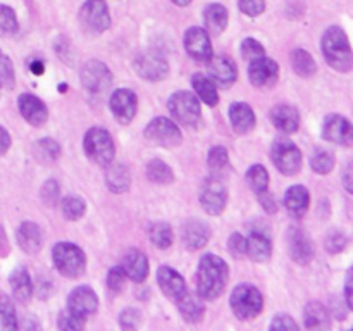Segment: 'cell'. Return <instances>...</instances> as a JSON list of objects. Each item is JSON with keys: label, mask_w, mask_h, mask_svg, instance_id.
I'll use <instances>...</instances> for the list:
<instances>
[{"label": "cell", "mask_w": 353, "mask_h": 331, "mask_svg": "<svg viewBox=\"0 0 353 331\" xmlns=\"http://www.w3.org/2000/svg\"><path fill=\"white\" fill-rule=\"evenodd\" d=\"M230 278V269L219 255L205 254L196 269V293L203 300H214L223 295Z\"/></svg>", "instance_id": "1"}, {"label": "cell", "mask_w": 353, "mask_h": 331, "mask_svg": "<svg viewBox=\"0 0 353 331\" xmlns=\"http://www.w3.org/2000/svg\"><path fill=\"white\" fill-rule=\"evenodd\" d=\"M323 54L327 64L341 72H348L353 64V55L347 33L340 26H331L323 34Z\"/></svg>", "instance_id": "2"}, {"label": "cell", "mask_w": 353, "mask_h": 331, "mask_svg": "<svg viewBox=\"0 0 353 331\" xmlns=\"http://www.w3.org/2000/svg\"><path fill=\"white\" fill-rule=\"evenodd\" d=\"M52 259L57 271L65 278H79L86 269L85 252L78 245L69 243V241H61L55 245L52 250Z\"/></svg>", "instance_id": "3"}, {"label": "cell", "mask_w": 353, "mask_h": 331, "mask_svg": "<svg viewBox=\"0 0 353 331\" xmlns=\"http://www.w3.org/2000/svg\"><path fill=\"white\" fill-rule=\"evenodd\" d=\"M83 147H85L86 157L99 166L110 164L114 159V154H116L112 137L103 128H92V130L86 131Z\"/></svg>", "instance_id": "4"}, {"label": "cell", "mask_w": 353, "mask_h": 331, "mask_svg": "<svg viewBox=\"0 0 353 331\" xmlns=\"http://www.w3.org/2000/svg\"><path fill=\"white\" fill-rule=\"evenodd\" d=\"M230 303L238 319H252L262 312L264 299L254 285H238L231 293Z\"/></svg>", "instance_id": "5"}, {"label": "cell", "mask_w": 353, "mask_h": 331, "mask_svg": "<svg viewBox=\"0 0 353 331\" xmlns=\"http://www.w3.org/2000/svg\"><path fill=\"white\" fill-rule=\"evenodd\" d=\"M168 107L172 117L179 124H185V126H196L200 123V119H202V110H200L199 99L190 92L172 93L168 102Z\"/></svg>", "instance_id": "6"}, {"label": "cell", "mask_w": 353, "mask_h": 331, "mask_svg": "<svg viewBox=\"0 0 353 331\" xmlns=\"http://www.w3.org/2000/svg\"><path fill=\"white\" fill-rule=\"evenodd\" d=\"M271 159L274 162L276 169L283 174H295L300 171V166H302V154H300V148L293 143L290 138H278V140L272 143L271 148Z\"/></svg>", "instance_id": "7"}, {"label": "cell", "mask_w": 353, "mask_h": 331, "mask_svg": "<svg viewBox=\"0 0 353 331\" xmlns=\"http://www.w3.org/2000/svg\"><path fill=\"white\" fill-rule=\"evenodd\" d=\"M145 138L159 147H178L183 137L174 121L168 117H155L145 128Z\"/></svg>", "instance_id": "8"}, {"label": "cell", "mask_w": 353, "mask_h": 331, "mask_svg": "<svg viewBox=\"0 0 353 331\" xmlns=\"http://www.w3.org/2000/svg\"><path fill=\"white\" fill-rule=\"evenodd\" d=\"M133 68L137 69L138 74L148 81H161L168 76L169 66L165 59L155 50H145L134 57Z\"/></svg>", "instance_id": "9"}, {"label": "cell", "mask_w": 353, "mask_h": 331, "mask_svg": "<svg viewBox=\"0 0 353 331\" xmlns=\"http://www.w3.org/2000/svg\"><path fill=\"white\" fill-rule=\"evenodd\" d=\"M79 21L90 33H103L110 26L109 9L103 0H86L79 10Z\"/></svg>", "instance_id": "10"}, {"label": "cell", "mask_w": 353, "mask_h": 331, "mask_svg": "<svg viewBox=\"0 0 353 331\" xmlns=\"http://www.w3.org/2000/svg\"><path fill=\"white\" fill-rule=\"evenodd\" d=\"M81 83L88 92L100 93L109 88L112 83V74L103 62L90 61L81 69Z\"/></svg>", "instance_id": "11"}, {"label": "cell", "mask_w": 353, "mask_h": 331, "mask_svg": "<svg viewBox=\"0 0 353 331\" xmlns=\"http://www.w3.org/2000/svg\"><path fill=\"white\" fill-rule=\"evenodd\" d=\"M279 76V66L276 61L269 57H257L252 59L250 68H248V78H250L252 85L259 86V88H268L278 81Z\"/></svg>", "instance_id": "12"}, {"label": "cell", "mask_w": 353, "mask_h": 331, "mask_svg": "<svg viewBox=\"0 0 353 331\" xmlns=\"http://www.w3.org/2000/svg\"><path fill=\"white\" fill-rule=\"evenodd\" d=\"M209 76L214 85L221 88H230L238 78V69L233 59L228 55H212L209 59Z\"/></svg>", "instance_id": "13"}, {"label": "cell", "mask_w": 353, "mask_h": 331, "mask_svg": "<svg viewBox=\"0 0 353 331\" xmlns=\"http://www.w3.org/2000/svg\"><path fill=\"white\" fill-rule=\"evenodd\" d=\"M185 48L195 61L207 62L214 55L210 37L203 28L193 26L185 34Z\"/></svg>", "instance_id": "14"}, {"label": "cell", "mask_w": 353, "mask_h": 331, "mask_svg": "<svg viewBox=\"0 0 353 331\" xmlns=\"http://www.w3.org/2000/svg\"><path fill=\"white\" fill-rule=\"evenodd\" d=\"M228 202V192L224 185L217 179H209L203 185L202 193H200V203L210 216H219L224 210Z\"/></svg>", "instance_id": "15"}, {"label": "cell", "mask_w": 353, "mask_h": 331, "mask_svg": "<svg viewBox=\"0 0 353 331\" xmlns=\"http://www.w3.org/2000/svg\"><path fill=\"white\" fill-rule=\"evenodd\" d=\"M138 109V99L131 90L121 88L116 90L110 97V110H112L116 121L121 124H128L133 121Z\"/></svg>", "instance_id": "16"}, {"label": "cell", "mask_w": 353, "mask_h": 331, "mask_svg": "<svg viewBox=\"0 0 353 331\" xmlns=\"http://www.w3.org/2000/svg\"><path fill=\"white\" fill-rule=\"evenodd\" d=\"M323 134L327 141H333V143L347 145V147L353 143L352 123L347 117L338 116V114H331L324 119Z\"/></svg>", "instance_id": "17"}, {"label": "cell", "mask_w": 353, "mask_h": 331, "mask_svg": "<svg viewBox=\"0 0 353 331\" xmlns=\"http://www.w3.org/2000/svg\"><path fill=\"white\" fill-rule=\"evenodd\" d=\"M157 283L161 286V290L164 292L165 297H169L171 300L178 302L183 295H185L188 290H186L185 278L179 274L178 271H174L169 265H162L157 271Z\"/></svg>", "instance_id": "18"}, {"label": "cell", "mask_w": 353, "mask_h": 331, "mask_svg": "<svg viewBox=\"0 0 353 331\" xmlns=\"http://www.w3.org/2000/svg\"><path fill=\"white\" fill-rule=\"evenodd\" d=\"M288 245H290V254H292L293 261L299 264L305 265L312 261L314 257V243L307 233L300 228H292L288 231Z\"/></svg>", "instance_id": "19"}, {"label": "cell", "mask_w": 353, "mask_h": 331, "mask_svg": "<svg viewBox=\"0 0 353 331\" xmlns=\"http://www.w3.org/2000/svg\"><path fill=\"white\" fill-rule=\"evenodd\" d=\"M68 303L69 310L79 314V316H83L86 319L99 307V297H97V293L90 286H78V288H74L71 292Z\"/></svg>", "instance_id": "20"}, {"label": "cell", "mask_w": 353, "mask_h": 331, "mask_svg": "<svg viewBox=\"0 0 353 331\" xmlns=\"http://www.w3.org/2000/svg\"><path fill=\"white\" fill-rule=\"evenodd\" d=\"M17 106H19L23 117L31 124V126H41V124H45V121L48 119L47 106H45L40 99L31 95V93H23V95H19Z\"/></svg>", "instance_id": "21"}, {"label": "cell", "mask_w": 353, "mask_h": 331, "mask_svg": "<svg viewBox=\"0 0 353 331\" xmlns=\"http://www.w3.org/2000/svg\"><path fill=\"white\" fill-rule=\"evenodd\" d=\"M210 230L203 221L199 219H190L188 223H185L181 230V240L188 250H199V248L205 247V243L209 241Z\"/></svg>", "instance_id": "22"}, {"label": "cell", "mask_w": 353, "mask_h": 331, "mask_svg": "<svg viewBox=\"0 0 353 331\" xmlns=\"http://www.w3.org/2000/svg\"><path fill=\"white\" fill-rule=\"evenodd\" d=\"M121 269L124 271L126 278L133 279L134 283L145 281L148 274V259L140 250H130L123 257Z\"/></svg>", "instance_id": "23"}, {"label": "cell", "mask_w": 353, "mask_h": 331, "mask_svg": "<svg viewBox=\"0 0 353 331\" xmlns=\"http://www.w3.org/2000/svg\"><path fill=\"white\" fill-rule=\"evenodd\" d=\"M271 121L279 131L283 133L290 134V133H295L300 126V116H299V110L292 106H276L271 109Z\"/></svg>", "instance_id": "24"}, {"label": "cell", "mask_w": 353, "mask_h": 331, "mask_svg": "<svg viewBox=\"0 0 353 331\" xmlns=\"http://www.w3.org/2000/svg\"><path fill=\"white\" fill-rule=\"evenodd\" d=\"M310 195L309 190L302 185H293L285 193V207L293 217H303L309 210Z\"/></svg>", "instance_id": "25"}, {"label": "cell", "mask_w": 353, "mask_h": 331, "mask_svg": "<svg viewBox=\"0 0 353 331\" xmlns=\"http://www.w3.org/2000/svg\"><path fill=\"white\" fill-rule=\"evenodd\" d=\"M17 243L26 254H37L43 243V234L38 224L31 221H24L17 230Z\"/></svg>", "instance_id": "26"}, {"label": "cell", "mask_w": 353, "mask_h": 331, "mask_svg": "<svg viewBox=\"0 0 353 331\" xmlns=\"http://www.w3.org/2000/svg\"><path fill=\"white\" fill-rule=\"evenodd\" d=\"M230 121L231 126L236 133L245 134L254 130L255 126V114L252 107L245 102H234L230 107Z\"/></svg>", "instance_id": "27"}, {"label": "cell", "mask_w": 353, "mask_h": 331, "mask_svg": "<svg viewBox=\"0 0 353 331\" xmlns=\"http://www.w3.org/2000/svg\"><path fill=\"white\" fill-rule=\"evenodd\" d=\"M247 254L255 262H268L272 254L271 238L262 231H252L247 238Z\"/></svg>", "instance_id": "28"}, {"label": "cell", "mask_w": 353, "mask_h": 331, "mask_svg": "<svg viewBox=\"0 0 353 331\" xmlns=\"http://www.w3.org/2000/svg\"><path fill=\"white\" fill-rule=\"evenodd\" d=\"M303 321L309 330H326L331 326L330 312L321 302H309L303 310Z\"/></svg>", "instance_id": "29"}, {"label": "cell", "mask_w": 353, "mask_h": 331, "mask_svg": "<svg viewBox=\"0 0 353 331\" xmlns=\"http://www.w3.org/2000/svg\"><path fill=\"white\" fill-rule=\"evenodd\" d=\"M205 31L210 34H221L228 26V9L221 3H210L203 10Z\"/></svg>", "instance_id": "30"}, {"label": "cell", "mask_w": 353, "mask_h": 331, "mask_svg": "<svg viewBox=\"0 0 353 331\" xmlns=\"http://www.w3.org/2000/svg\"><path fill=\"white\" fill-rule=\"evenodd\" d=\"M12 295L17 302H28L33 295V283H31L30 272L26 269H16L9 278Z\"/></svg>", "instance_id": "31"}, {"label": "cell", "mask_w": 353, "mask_h": 331, "mask_svg": "<svg viewBox=\"0 0 353 331\" xmlns=\"http://www.w3.org/2000/svg\"><path fill=\"white\" fill-rule=\"evenodd\" d=\"M107 172H105V181L112 192L123 193L130 188L131 185V176L128 171L126 166L123 164H107Z\"/></svg>", "instance_id": "32"}, {"label": "cell", "mask_w": 353, "mask_h": 331, "mask_svg": "<svg viewBox=\"0 0 353 331\" xmlns=\"http://www.w3.org/2000/svg\"><path fill=\"white\" fill-rule=\"evenodd\" d=\"M178 307H179V312H181L183 319L188 321V323H199L200 319L203 317V303L202 299L199 295H192V293L186 292L181 299L178 300Z\"/></svg>", "instance_id": "33"}, {"label": "cell", "mask_w": 353, "mask_h": 331, "mask_svg": "<svg viewBox=\"0 0 353 331\" xmlns=\"http://www.w3.org/2000/svg\"><path fill=\"white\" fill-rule=\"evenodd\" d=\"M192 85H193V90L196 92V95L202 99V102H205L207 106L214 107L217 106V102H219V97H217V88L216 85H214V81L210 78H207V76L200 74V72H196V74H193L192 78Z\"/></svg>", "instance_id": "34"}, {"label": "cell", "mask_w": 353, "mask_h": 331, "mask_svg": "<svg viewBox=\"0 0 353 331\" xmlns=\"http://www.w3.org/2000/svg\"><path fill=\"white\" fill-rule=\"evenodd\" d=\"M292 66L295 69L296 74L303 76V78H309L316 72V61L312 59V55L309 54L307 50L303 48H299L292 54Z\"/></svg>", "instance_id": "35"}, {"label": "cell", "mask_w": 353, "mask_h": 331, "mask_svg": "<svg viewBox=\"0 0 353 331\" xmlns=\"http://www.w3.org/2000/svg\"><path fill=\"white\" fill-rule=\"evenodd\" d=\"M147 176L150 178V181L161 183V185H168V183H171L174 179L172 169L164 161H159V159H154V161L148 162Z\"/></svg>", "instance_id": "36"}, {"label": "cell", "mask_w": 353, "mask_h": 331, "mask_svg": "<svg viewBox=\"0 0 353 331\" xmlns=\"http://www.w3.org/2000/svg\"><path fill=\"white\" fill-rule=\"evenodd\" d=\"M61 155V147L52 138H43L34 145V157L41 162H54Z\"/></svg>", "instance_id": "37"}, {"label": "cell", "mask_w": 353, "mask_h": 331, "mask_svg": "<svg viewBox=\"0 0 353 331\" xmlns=\"http://www.w3.org/2000/svg\"><path fill=\"white\" fill-rule=\"evenodd\" d=\"M247 183L255 193L265 192L269 188V174L264 166L255 164L247 171Z\"/></svg>", "instance_id": "38"}, {"label": "cell", "mask_w": 353, "mask_h": 331, "mask_svg": "<svg viewBox=\"0 0 353 331\" xmlns=\"http://www.w3.org/2000/svg\"><path fill=\"white\" fill-rule=\"evenodd\" d=\"M150 240L155 247L169 248L172 243V231L168 223H155L150 226Z\"/></svg>", "instance_id": "39"}, {"label": "cell", "mask_w": 353, "mask_h": 331, "mask_svg": "<svg viewBox=\"0 0 353 331\" xmlns=\"http://www.w3.org/2000/svg\"><path fill=\"white\" fill-rule=\"evenodd\" d=\"M310 166L319 174H326L333 169L334 155L330 150H324V148H316L310 155Z\"/></svg>", "instance_id": "40"}, {"label": "cell", "mask_w": 353, "mask_h": 331, "mask_svg": "<svg viewBox=\"0 0 353 331\" xmlns=\"http://www.w3.org/2000/svg\"><path fill=\"white\" fill-rule=\"evenodd\" d=\"M17 328L16 310L6 295H0V331H10Z\"/></svg>", "instance_id": "41"}, {"label": "cell", "mask_w": 353, "mask_h": 331, "mask_svg": "<svg viewBox=\"0 0 353 331\" xmlns=\"http://www.w3.org/2000/svg\"><path fill=\"white\" fill-rule=\"evenodd\" d=\"M86 203L85 200L79 199V197H65L62 200V214L68 221H76L79 217L85 216Z\"/></svg>", "instance_id": "42"}, {"label": "cell", "mask_w": 353, "mask_h": 331, "mask_svg": "<svg viewBox=\"0 0 353 331\" xmlns=\"http://www.w3.org/2000/svg\"><path fill=\"white\" fill-rule=\"evenodd\" d=\"M17 31V17L14 9H10L9 6H3L0 3V34L3 37H9Z\"/></svg>", "instance_id": "43"}, {"label": "cell", "mask_w": 353, "mask_h": 331, "mask_svg": "<svg viewBox=\"0 0 353 331\" xmlns=\"http://www.w3.org/2000/svg\"><path fill=\"white\" fill-rule=\"evenodd\" d=\"M14 83H16V74H14L12 61L0 52V88L10 90Z\"/></svg>", "instance_id": "44"}, {"label": "cell", "mask_w": 353, "mask_h": 331, "mask_svg": "<svg viewBox=\"0 0 353 331\" xmlns=\"http://www.w3.org/2000/svg\"><path fill=\"white\" fill-rule=\"evenodd\" d=\"M57 324L61 330H69V331L83 330V328H85V317L68 309L65 312H61Z\"/></svg>", "instance_id": "45"}, {"label": "cell", "mask_w": 353, "mask_h": 331, "mask_svg": "<svg viewBox=\"0 0 353 331\" xmlns=\"http://www.w3.org/2000/svg\"><path fill=\"white\" fill-rule=\"evenodd\" d=\"M207 161H209L210 169L217 172L228 168V164H230V155H228V150L224 147H212Z\"/></svg>", "instance_id": "46"}, {"label": "cell", "mask_w": 353, "mask_h": 331, "mask_svg": "<svg viewBox=\"0 0 353 331\" xmlns=\"http://www.w3.org/2000/svg\"><path fill=\"white\" fill-rule=\"evenodd\" d=\"M124 285H126V274H124V271L121 269V265L110 269L109 276H107V286H109L110 293H112V295H119L124 290Z\"/></svg>", "instance_id": "47"}, {"label": "cell", "mask_w": 353, "mask_h": 331, "mask_svg": "<svg viewBox=\"0 0 353 331\" xmlns=\"http://www.w3.org/2000/svg\"><path fill=\"white\" fill-rule=\"evenodd\" d=\"M326 248L331 252V254H338V252L345 250L348 243V238L343 231H331L330 234L326 237Z\"/></svg>", "instance_id": "48"}, {"label": "cell", "mask_w": 353, "mask_h": 331, "mask_svg": "<svg viewBox=\"0 0 353 331\" xmlns=\"http://www.w3.org/2000/svg\"><path fill=\"white\" fill-rule=\"evenodd\" d=\"M141 312L138 309H124L119 316V324L123 330H134L140 326Z\"/></svg>", "instance_id": "49"}, {"label": "cell", "mask_w": 353, "mask_h": 331, "mask_svg": "<svg viewBox=\"0 0 353 331\" xmlns=\"http://www.w3.org/2000/svg\"><path fill=\"white\" fill-rule=\"evenodd\" d=\"M241 54H243L245 59H257L264 55V47L259 43L254 38H245L243 43H241Z\"/></svg>", "instance_id": "50"}, {"label": "cell", "mask_w": 353, "mask_h": 331, "mask_svg": "<svg viewBox=\"0 0 353 331\" xmlns=\"http://www.w3.org/2000/svg\"><path fill=\"white\" fill-rule=\"evenodd\" d=\"M238 6H240L241 12L250 17H255L264 12L265 0H238Z\"/></svg>", "instance_id": "51"}, {"label": "cell", "mask_w": 353, "mask_h": 331, "mask_svg": "<svg viewBox=\"0 0 353 331\" xmlns=\"http://www.w3.org/2000/svg\"><path fill=\"white\" fill-rule=\"evenodd\" d=\"M228 247L234 257H243L247 254V238L241 233H233L228 240Z\"/></svg>", "instance_id": "52"}, {"label": "cell", "mask_w": 353, "mask_h": 331, "mask_svg": "<svg viewBox=\"0 0 353 331\" xmlns=\"http://www.w3.org/2000/svg\"><path fill=\"white\" fill-rule=\"evenodd\" d=\"M41 199H43V202L47 203V205H55V203H57L59 185L54 179H50V181H47L43 185V188H41Z\"/></svg>", "instance_id": "53"}, {"label": "cell", "mask_w": 353, "mask_h": 331, "mask_svg": "<svg viewBox=\"0 0 353 331\" xmlns=\"http://www.w3.org/2000/svg\"><path fill=\"white\" fill-rule=\"evenodd\" d=\"M271 330H299V324L293 321V317L286 316V314H278V316L272 319Z\"/></svg>", "instance_id": "54"}, {"label": "cell", "mask_w": 353, "mask_h": 331, "mask_svg": "<svg viewBox=\"0 0 353 331\" xmlns=\"http://www.w3.org/2000/svg\"><path fill=\"white\" fill-rule=\"evenodd\" d=\"M257 195H259V200H261L262 207H264L268 212H276V202H274V199H272L271 193H269L268 190H265V192L257 193Z\"/></svg>", "instance_id": "55"}, {"label": "cell", "mask_w": 353, "mask_h": 331, "mask_svg": "<svg viewBox=\"0 0 353 331\" xmlns=\"http://www.w3.org/2000/svg\"><path fill=\"white\" fill-rule=\"evenodd\" d=\"M10 147V134L7 133V130H3L2 126H0V155L6 154L7 150H9Z\"/></svg>", "instance_id": "56"}, {"label": "cell", "mask_w": 353, "mask_h": 331, "mask_svg": "<svg viewBox=\"0 0 353 331\" xmlns=\"http://www.w3.org/2000/svg\"><path fill=\"white\" fill-rule=\"evenodd\" d=\"M352 269L347 272V283H345V299H347V307L353 309V300H352Z\"/></svg>", "instance_id": "57"}, {"label": "cell", "mask_w": 353, "mask_h": 331, "mask_svg": "<svg viewBox=\"0 0 353 331\" xmlns=\"http://www.w3.org/2000/svg\"><path fill=\"white\" fill-rule=\"evenodd\" d=\"M10 252V247H9V241H7V237H6V231H3V228H0V255H7Z\"/></svg>", "instance_id": "58"}, {"label": "cell", "mask_w": 353, "mask_h": 331, "mask_svg": "<svg viewBox=\"0 0 353 331\" xmlns=\"http://www.w3.org/2000/svg\"><path fill=\"white\" fill-rule=\"evenodd\" d=\"M30 69H31V72H33V74H41V72H43V69H45L43 61H41V59H33V61L30 62Z\"/></svg>", "instance_id": "59"}, {"label": "cell", "mask_w": 353, "mask_h": 331, "mask_svg": "<svg viewBox=\"0 0 353 331\" xmlns=\"http://www.w3.org/2000/svg\"><path fill=\"white\" fill-rule=\"evenodd\" d=\"M350 171H352V164L347 166V169H345V174H343V183L345 186H347L348 192H352V185H350Z\"/></svg>", "instance_id": "60"}, {"label": "cell", "mask_w": 353, "mask_h": 331, "mask_svg": "<svg viewBox=\"0 0 353 331\" xmlns=\"http://www.w3.org/2000/svg\"><path fill=\"white\" fill-rule=\"evenodd\" d=\"M172 2L179 7H185V6H188V3H192V0H172Z\"/></svg>", "instance_id": "61"}]
</instances>
